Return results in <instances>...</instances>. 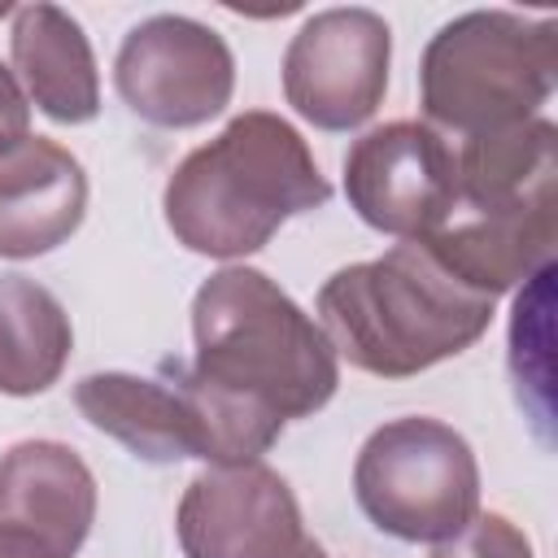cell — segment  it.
Here are the masks:
<instances>
[{
	"instance_id": "obj_1",
	"label": "cell",
	"mask_w": 558,
	"mask_h": 558,
	"mask_svg": "<svg viewBox=\"0 0 558 558\" xmlns=\"http://www.w3.org/2000/svg\"><path fill=\"white\" fill-rule=\"evenodd\" d=\"M327 196L331 183L301 131L279 113L248 109L174 166L161 209L183 248L244 257L270 244L292 214L327 205Z\"/></svg>"
},
{
	"instance_id": "obj_2",
	"label": "cell",
	"mask_w": 558,
	"mask_h": 558,
	"mask_svg": "<svg viewBox=\"0 0 558 558\" xmlns=\"http://www.w3.org/2000/svg\"><path fill=\"white\" fill-rule=\"evenodd\" d=\"M318 314L336 357L405 379L471 349L493 323V301L458 283L418 240H401L375 262L336 270L318 288Z\"/></svg>"
},
{
	"instance_id": "obj_3",
	"label": "cell",
	"mask_w": 558,
	"mask_h": 558,
	"mask_svg": "<svg viewBox=\"0 0 558 558\" xmlns=\"http://www.w3.org/2000/svg\"><path fill=\"white\" fill-rule=\"evenodd\" d=\"M192 375L275 414L305 418L336 397L340 357L327 331L262 270L227 266L192 301Z\"/></svg>"
},
{
	"instance_id": "obj_4",
	"label": "cell",
	"mask_w": 558,
	"mask_h": 558,
	"mask_svg": "<svg viewBox=\"0 0 558 558\" xmlns=\"http://www.w3.org/2000/svg\"><path fill=\"white\" fill-rule=\"evenodd\" d=\"M558 26L506 9H475L445 22L418 61L427 126L462 140L532 122L554 96Z\"/></svg>"
},
{
	"instance_id": "obj_5",
	"label": "cell",
	"mask_w": 558,
	"mask_h": 558,
	"mask_svg": "<svg viewBox=\"0 0 558 558\" xmlns=\"http://www.w3.org/2000/svg\"><path fill=\"white\" fill-rule=\"evenodd\" d=\"M74 405L96 432L113 436L144 462H257L283 432V418L209 388L192 366H166L161 375L96 371L78 379Z\"/></svg>"
},
{
	"instance_id": "obj_6",
	"label": "cell",
	"mask_w": 558,
	"mask_h": 558,
	"mask_svg": "<svg viewBox=\"0 0 558 558\" xmlns=\"http://www.w3.org/2000/svg\"><path fill=\"white\" fill-rule=\"evenodd\" d=\"M353 497L397 541L453 545L480 514V466L462 432L410 414L366 436L353 462Z\"/></svg>"
},
{
	"instance_id": "obj_7",
	"label": "cell",
	"mask_w": 558,
	"mask_h": 558,
	"mask_svg": "<svg viewBox=\"0 0 558 558\" xmlns=\"http://www.w3.org/2000/svg\"><path fill=\"white\" fill-rule=\"evenodd\" d=\"M118 96L153 126L183 131L218 118L235 87L227 39L183 13H157L126 31L113 61Z\"/></svg>"
},
{
	"instance_id": "obj_8",
	"label": "cell",
	"mask_w": 558,
	"mask_h": 558,
	"mask_svg": "<svg viewBox=\"0 0 558 558\" xmlns=\"http://www.w3.org/2000/svg\"><path fill=\"white\" fill-rule=\"evenodd\" d=\"M392 31L375 9H323L283 52V96L318 131H353L384 105Z\"/></svg>"
},
{
	"instance_id": "obj_9",
	"label": "cell",
	"mask_w": 558,
	"mask_h": 558,
	"mask_svg": "<svg viewBox=\"0 0 558 558\" xmlns=\"http://www.w3.org/2000/svg\"><path fill=\"white\" fill-rule=\"evenodd\" d=\"M344 196L366 227L423 240L458 201L453 144L427 122H384L349 148Z\"/></svg>"
},
{
	"instance_id": "obj_10",
	"label": "cell",
	"mask_w": 558,
	"mask_h": 558,
	"mask_svg": "<svg viewBox=\"0 0 558 558\" xmlns=\"http://www.w3.org/2000/svg\"><path fill=\"white\" fill-rule=\"evenodd\" d=\"M183 558H292L305 541L301 506L266 462L201 471L174 514Z\"/></svg>"
},
{
	"instance_id": "obj_11",
	"label": "cell",
	"mask_w": 558,
	"mask_h": 558,
	"mask_svg": "<svg viewBox=\"0 0 558 558\" xmlns=\"http://www.w3.org/2000/svg\"><path fill=\"white\" fill-rule=\"evenodd\" d=\"M96 519V480L61 440L0 458V558H74Z\"/></svg>"
},
{
	"instance_id": "obj_12",
	"label": "cell",
	"mask_w": 558,
	"mask_h": 558,
	"mask_svg": "<svg viewBox=\"0 0 558 558\" xmlns=\"http://www.w3.org/2000/svg\"><path fill=\"white\" fill-rule=\"evenodd\" d=\"M458 283L497 301L549 266L558 244V196L514 205H458L418 240Z\"/></svg>"
},
{
	"instance_id": "obj_13",
	"label": "cell",
	"mask_w": 558,
	"mask_h": 558,
	"mask_svg": "<svg viewBox=\"0 0 558 558\" xmlns=\"http://www.w3.org/2000/svg\"><path fill=\"white\" fill-rule=\"evenodd\" d=\"M87 214V174L70 148L26 135L0 153V257H39L65 244Z\"/></svg>"
},
{
	"instance_id": "obj_14",
	"label": "cell",
	"mask_w": 558,
	"mask_h": 558,
	"mask_svg": "<svg viewBox=\"0 0 558 558\" xmlns=\"http://www.w3.org/2000/svg\"><path fill=\"white\" fill-rule=\"evenodd\" d=\"M13 70L26 100H35L52 122H92L100 113L96 57L83 26L57 4H22L13 13Z\"/></svg>"
},
{
	"instance_id": "obj_15",
	"label": "cell",
	"mask_w": 558,
	"mask_h": 558,
	"mask_svg": "<svg viewBox=\"0 0 558 558\" xmlns=\"http://www.w3.org/2000/svg\"><path fill=\"white\" fill-rule=\"evenodd\" d=\"M458 205H514L558 196V131L545 118L471 135L453 148Z\"/></svg>"
},
{
	"instance_id": "obj_16",
	"label": "cell",
	"mask_w": 558,
	"mask_h": 558,
	"mask_svg": "<svg viewBox=\"0 0 558 558\" xmlns=\"http://www.w3.org/2000/svg\"><path fill=\"white\" fill-rule=\"evenodd\" d=\"M74 327L65 305L26 275H0V392L35 397L70 362Z\"/></svg>"
},
{
	"instance_id": "obj_17",
	"label": "cell",
	"mask_w": 558,
	"mask_h": 558,
	"mask_svg": "<svg viewBox=\"0 0 558 558\" xmlns=\"http://www.w3.org/2000/svg\"><path fill=\"white\" fill-rule=\"evenodd\" d=\"M458 541L462 554H436V558H532L527 536L506 514H475Z\"/></svg>"
},
{
	"instance_id": "obj_18",
	"label": "cell",
	"mask_w": 558,
	"mask_h": 558,
	"mask_svg": "<svg viewBox=\"0 0 558 558\" xmlns=\"http://www.w3.org/2000/svg\"><path fill=\"white\" fill-rule=\"evenodd\" d=\"M26 135H31V100L17 83V74L0 65V153L22 144Z\"/></svg>"
},
{
	"instance_id": "obj_19",
	"label": "cell",
	"mask_w": 558,
	"mask_h": 558,
	"mask_svg": "<svg viewBox=\"0 0 558 558\" xmlns=\"http://www.w3.org/2000/svg\"><path fill=\"white\" fill-rule=\"evenodd\" d=\"M292 558H331V554H327L318 541H310V536H305V541H301V549H296Z\"/></svg>"
},
{
	"instance_id": "obj_20",
	"label": "cell",
	"mask_w": 558,
	"mask_h": 558,
	"mask_svg": "<svg viewBox=\"0 0 558 558\" xmlns=\"http://www.w3.org/2000/svg\"><path fill=\"white\" fill-rule=\"evenodd\" d=\"M4 13H13V4H0V17H4Z\"/></svg>"
}]
</instances>
